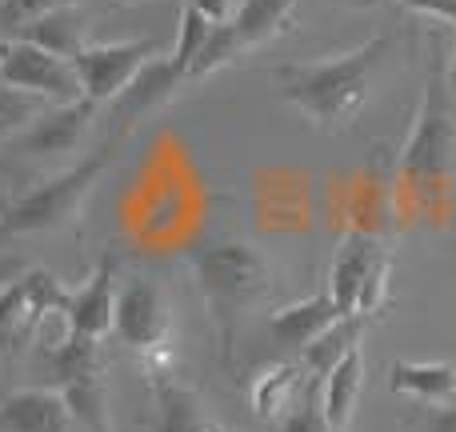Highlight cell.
Listing matches in <instances>:
<instances>
[{"instance_id":"1","label":"cell","mask_w":456,"mask_h":432,"mask_svg":"<svg viewBox=\"0 0 456 432\" xmlns=\"http://www.w3.org/2000/svg\"><path fill=\"white\" fill-rule=\"evenodd\" d=\"M189 268L208 308V329L216 340V361L232 369L236 337L244 316L273 297V265L252 240H208L189 249Z\"/></svg>"},{"instance_id":"2","label":"cell","mask_w":456,"mask_h":432,"mask_svg":"<svg viewBox=\"0 0 456 432\" xmlns=\"http://www.w3.org/2000/svg\"><path fill=\"white\" fill-rule=\"evenodd\" d=\"M393 37L364 40L361 48L345 56H329V61H305V64H281L273 69L276 93L289 104H297L300 117L313 120L324 133H340L364 112L372 96V72L380 69Z\"/></svg>"},{"instance_id":"3","label":"cell","mask_w":456,"mask_h":432,"mask_svg":"<svg viewBox=\"0 0 456 432\" xmlns=\"http://www.w3.org/2000/svg\"><path fill=\"white\" fill-rule=\"evenodd\" d=\"M401 176L425 205H436L456 176V96L449 88V72L436 64L428 72L412 136L401 152Z\"/></svg>"},{"instance_id":"4","label":"cell","mask_w":456,"mask_h":432,"mask_svg":"<svg viewBox=\"0 0 456 432\" xmlns=\"http://www.w3.org/2000/svg\"><path fill=\"white\" fill-rule=\"evenodd\" d=\"M117 141L120 136H109L101 149L88 152V157L77 160L72 168H64L61 176L32 184L28 192L8 200V205L0 208V240L40 236V232H56V228H64V224H77L88 192L96 189V181H101L104 168L117 157Z\"/></svg>"},{"instance_id":"5","label":"cell","mask_w":456,"mask_h":432,"mask_svg":"<svg viewBox=\"0 0 456 432\" xmlns=\"http://www.w3.org/2000/svg\"><path fill=\"white\" fill-rule=\"evenodd\" d=\"M112 332L125 348L144 353L152 361L149 377L168 372V337H173V316H168V300L157 281L149 276H128L117 292V321Z\"/></svg>"},{"instance_id":"6","label":"cell","mask_w":456,"mask_h":432,"mask_svg":"<svg viewBox=\"0 0 456 432\" xmlns=\"http://www.w3.org/2000/svg\"><path fill=\"white\" fill-rule=\"evenodd\" d=\"M0 80L20 93L45 96L48 104H77L85 101L77 64L69 56H56L48 48L32 45V40H4L0 45Z\"/></svg>"},{"instance_id":"7","label":"cell","mask_w":456,"mask_h":432,"mask_svg":"<svg viewBox=\"0 0 456 432\" xmlns=\"http://www.w3.org/2000/svg\"><path fill=\"white\" fill-rule=\"evenodd\" d=\"M69 292L72 289H64L45 268H32V273L16 276L12 284H4L0 289V348L12 353V348L28 345L53 313L64 316Z\"/></svg>"},{"instance_id":"8","label":"cell","mask_w":456,"mask_h":432,"mask_svg":"<svg viewBox=\"0 0 456 432\" xmlns=\"http://www.w3.org/2000/svg\"><path fill=\"white\" fill-rule=\"evenodd\" d=\"M160 53L157 37H141V40H120V45H85L72 64H77L80 88H85V101L104 104L117 101L128 88V80Z\"/></svg>"},{"instance_id":"9","label":"cell","mask_w":456,"mask_h":432,"mask_svg":"<svg viewBox=\"0 0 456 432\" xmlns=\"http://www.w3.org/2000/svg\"><path fill=\"white\" fill-rule=\"evenodd\" d=\"M184 85H192L189 69H181L173 56H152V61L144 64L133 80H128L125 93L112 101V109H109V136H125L133 125L149 120V112L165 109V104L173 101Z\"/></svg>"},{"instance_id":"10","label":"cell","mask_w":456,"mask_h":432,"mask_svg":"<svg viewBox=\"0 0 456 432\" xmlns=\"http://www.w3.org/2000/svg\"><path fill=\"white\" fill-rule=\"evenodd\" d=\"M93 101H77V104H53L37 125H28L24 133H16L4 144L8 157L20 160H45V157H69L85 144L88 120H93Z\"/></svg>"},{"instance_id":"11","label":"cell","mask_w":456,"mask_h":432,"mask_svg":"<svg viewBox=\"0 0 456 432\" xmlns=\"http://www.w3.org/2000/svg\"><path fill=\"white\" fill-rule=\"evenodd\" d=\"M117 321V281H112V260H101L96 273L88 276L80 289L69 292L64 305V337H85V340H104Z\"/></svg>"},{"instance_id":"12","label":"cell","mask_w":456,"mask_h":432,"mask_svg":"<svg viewBox=\"0 0 456 432\" xmlns=\"http://www.w3.org/2000/svg\"><path fill=\"white\" fill-rule=\"evenodd\" d=\"M0 432H80L61 388H20L0 401Z\"/></svg>"},{"instance_id":"13","label":"cell","mask_w":456,"mask_h":432,"mask_svg":"<svg viewBox=\"0 0 456 432\" xmlns=\"http://www.w3.org/2000/svg\"><path fill=\"white\" fill-rule=\"evenodd\" d=\"M380 252H385V244L372 232H348L345 240L337 244V257H332V268H329V289L324 292H329L332 305L340 308V316H356V300H361L364 276L377 265Z\"/></svg>"},{"instance_id":"14","label":"cell","mask_w":456,"mask_h":432,"mask_svg":"<svg viewBox=\"0 0 456 432\" xmlns=\"http://www.w3.org/2000/svg\"><path fill=\"white\" fill-rule=\"evenodd\" d=\"M149 432H213L205 401L173 372L152 377V420Z\"/></svg>"},{"instance_id":"15","label":"cell","mask_w":456,"mask_h":432,"mask_svg":"<svg viewBox=\"0 0 456 432\" xmlns=\"http://www.w3.org/2000/svg\"><path fill=\"white\" fill-rule=\"evenodd\" d=\"M337 321H340V308L332 305V297L329 292H316V297L300 300V305L281 308V313L268 321V332H273V340L281 348H289V353H305V348Z\"/></svg>"},{"instance_id":"16","label":"cell","mask_w":456,"mask_h":432,"mask_svg":"<svg viewBox=\"0 0 456 432\" xmlns=\"http://www.w3.org/2000/svg\"><path fill=\"white\" fill-rule=\"evenodd\" d=\"M388 388L420 404L456 401V364L449 361H396L388 369Z\"/></svg>"},{"instance_id":"17","label":"cell","mask_w":456,"mask_h":432,"mask_svg":"<svg viewBox=\"0 0 456 432\" xmlns=\"http://www.w3.org/2000/svg\"><path fill=\"white\" fill-rule=\"evenodd\" d=\"M308 372L305 364H273V369H265L256 380H252V412H256V420H265V425H276L281 417H289L292 404L305 396L308 388Z\"/></svg>"},{"instance_id":"18","label":"cell","mask_w":456,"mask_h":432,"mask_svg":"<svg viewBox=\"0 0 456 432\" xmlns=\"http://www.w3.org/2000/svg\"><path fill=\"white\" fill-rule=\"evenodd\" d=\"M16 32H20V40H32V45L72 61V56L88 45V12L77 4H64V8H53V12L37 16V20L20 24Z\"/></svg>"},{"instance_id":"19","label":"cell","mask_w":456,"mask_h":432,"mask_svg":"<svg viewBox=\"0 0 456 432\" xmlns=\"http://www.w3.org/2000/svg\"><path fill=\"white\" fill-rule=\"evenodd\" d=\"M364 388V348L356 345L329 377L321 380V401H324V420H329L332 432H345L353 425L356 401H361Z\"/></svg>"},{"instance_id":"20","label":"cell","mask_w":456,"mask_h":432,"mask_svg":"<svg viewBox=\"0 0 456 432\" xmlns=\"http://www.w3.org/2000/svg\"><path fill=\"white\" fill-rule=\"evenodd\" d=\"M369 324H372V316H361V313H356V316H340L337 324H329V329H324L321 337L305 348V372H308V377H313V380L329 377V372L337 369V364L364 340V329H369Z\"/></svg>"},{"instance_id":"21","label":"cell","mask_w":456,"mask_h":432,"mask_svg":"<svg viewBox=\"0 0 456 432\" xmlns=\"http://www.w3.org/2000/svg\"><path fill=\"white\" fill-rule=\"evenodd\" d=\"M292 8L297 0H240V8L232 12V32L240 40V48H260L268 45L273 37H281L284 29L292 24Z\"/></svg>"},{"instance_id":"22","label":"cell","mask_w":456,"mask_h":432,"mask_svg":"<svg viewBox=\"0 0 456 432\" xmlns=\"http://www.w3.org/2000/svg\"><path fill=\"white\" fill-rule=\"evenodd\" d=\"M69 412L80 432H112L109 425V401H104V385L96 377H77L61 385Z\"/></svg>"},{"instance_id":"23","label":"cell","mask_w":456,"mask_h":432,"mask_svg":"<svg viewBox=\"0 0 456 432\" xmlns=\"http://www.w3.org/2000/svg\"><path fill=\"white\" fill-rule=\"evenodd\" d=\"M53 104L45 96H32V93H20V88L4 85L0 80V141H12L16 133H24L28 125H37Z\"/></svg>"},{"instance_id":"24","label":"cell","mask_w":456,"mask_h":432,"mask_svg":"<svg viewBox=\"0 0 456 432\" xmlns=\"http://www.w3.org/2000/svg\"><path fill=\"white\" fill-rule=\"evenodd\" d=\"M273 432H332L324 420V401H321V380H308L305 396L292 404L289 417H281Z\"/></svg>"},{"instance_id":"25","label":"cell","mask_w":456,"mask_h":432,"mask_svg":"<svg viewBox=\"0 0 456 432\" xmlns=\"http://www.w3.org/2000/svg\"><path fill=\"white\" fill-rule=\"evenodd\" d=\"M208 32H213V24H208L192 4L184 8L181 12V32H176V53H173V61L181 64V69H192V61H197V53L205 48Z\"/></svg>"},{"instance_id":"26","label":"cell","mask_w":456,"mask_h":432,"mask_svg":"<svg viewBox=\"0 0 456 432\" xmlns=\"http://www.w3.org/2000/svg\"><path fill=\"white\" fill-rule=\"evenodd\" d=\"M388 273H393V257H388V249H385L377 257V265L369 268V276H364L361 300H356V313L361 316H377L380 308L388 305Z\"/></svg>"},{"instance_id":"27","label":"cell","mask_w":456,"mask_h":432,"mask_svg":"<svg viewBox=\"0 0 456 432\" xmlns=\"http://www.w3.org/2000/svg\"><path fill=\"white\" fill-rule=\"evenodd\" d=\"M64 4H77V0H4L0 20H4L8 29H20V24L37 20V16L53 12V8H64Z\"/></svg>"},{"instance_id":"28","label":"cell","mask_w":456,"mask_h":432,"mask_svg":"<svg viewBox=\"0 0 456 432\" xmlns=\"http://www.w3.org/2000/svg\"><path fill=\"white\" fill-rule=\"evenodd\" d=\"M409 432H456V401L452 404H425L412 417Z\"/></svg>"},{"instance_id":"29","label":"cell","mask_w":456,"mask_h":432,"mask_svg":"<svg viewBox=\"0 0 456 432\" xmlns=\"http://www.w3.org/2000/svg\"><path fill=\"white\" fill-rule=\"evenodd\" d=\"M192 8H197L208 24H228L232 20V12H236L232 0H192Z\"/></svg>"},{"instance_id":"30","label":"cell","mask_w":456,"mask_h":432,"mask_svg":"<svg viewBox=\"0 0 456 432\" xmlns=\"http://www.w3.org/2000/svg\"><path fill=\"white\" fill-rule=\"evenodd\" d=\"M412 12H425V16H441V20L456 24V0H404Z\"/></svg>"},{"instance_id":"31","label":"cell","mask_w":456,"mask_h":432,"mask_svg":"<svg viewBox=\"0 0 456 432\" xmlns=\"http://www.w3.org/2000/svg\"><path fill=\"white\" fill-rule=\"evenodd\" d=\"M449 88H452V96H456V56H452V69H449Z\"/></svg>"},{"instance_id":"32","label":"cell","mask_w":456,"mask_h":432,"mask_svg":"<svg viewBox=\"0 0 456 432\" xmlns=\"http://www.w3.org/2000/svg\"><path fill=\"white\" fill-rule=\"evenodd\" d=\"M120 4H133V0H120Z\"/></svg>"},{"instance_id":"33","label":"cell","mask_w":456,"mask_h":432,"mask_svg":"<svg viewBox=\"0 0 456 432\" xmlns=\"http://www.w3.org/2000/svg\"><path fill=\"white\" fill-rule=\"evenodd\" d=\"M213 432H224V428H216V425H213Z\"/></svg>"},{"instance_id":"34","label":"cell","mask_w":456,"mask_h":432,"mask_svg":"<svg viewBox=\"0 0 456 432\" xmlns=\"http://www.w3.org/2000/svg\"><path fill=\"white\" fill-rule=\"evenodd\" d=\"M0 45H4V40H0Z\"/></svg>"}]
</instances>
